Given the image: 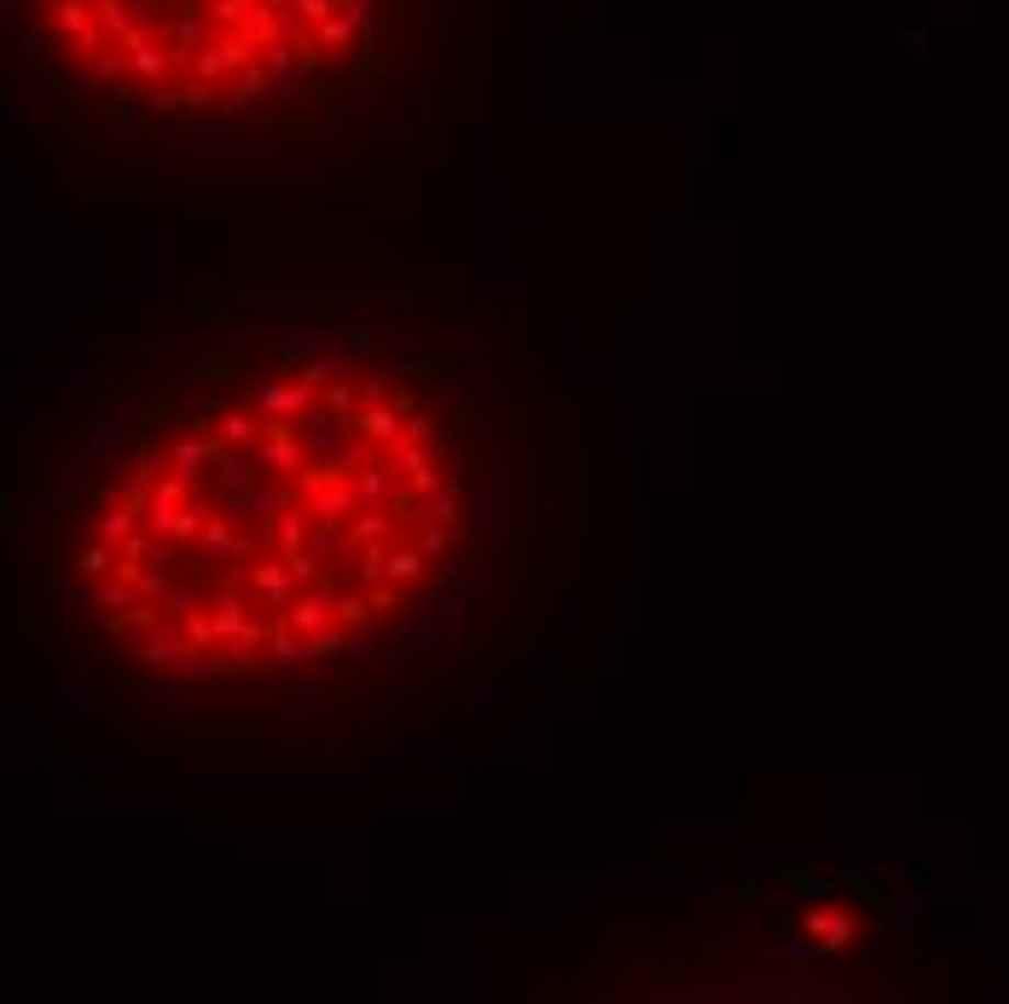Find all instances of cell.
<instances>
[{
	"instance_id": "6da1fadb",
	"label": "cell",
	"mask_w": 1009,
	"mask_h": 1004,
	"mask_svg": "<svg viewBox=\"0 0 1009 1004\" xmlns=\"http://www.w3.org/2000/svg\"><path fill=\"white\" fill-rule=\"evenodd\" d=\"M650 454H655V488L662 494H691V482H696V406L691 401L655 406Z\"/></svg>"
},
{
	"instance_id": "7a4b0ae2",
	"label": "cell",
	"mask_w": 1009,
	"mask_h": 1004,
	"mask_svg": "<svg viewBox=\"0 0 1009 1004\" xmlns=\"http://www.w3.org/2000/svg\"><path fill=\"white\" fill-rule=\"evenodd\" d=\"M864 935V917L859 912H848V906H836V900H812L807 912H800V940L823 958V952H841V947H853V940Z\"/></svg>"
},
{
	"instance_id": "3957f363",
	"label": "cell",
	"mask_w": 1009,
	"mask_h": 1004,
	"mask_svg": "<svg viewBox=\"0 0 1009 1004\" xmlns=\"http://www.w3.org/2000/svg\"><path fill=\"white\" fill-rule=\"evenodd\" d=\"M187 784L221 795V790H279L284 778L267 767V761H256V755H250V761H203V767L187 772Z\"/></svg>"
},
{
	"instance_id": "277c9868",
	"label": "cell",
	"mask_w": 1009,
	"mask_h": 1004,
	"mask_svg": "<svg viewBox=\"0 0 1009 1004\" xmlns=\"http://www.w3.org/2000/svg\"><path fill=\"white\" fill-rule=\"evenodd\" d=\"M12 616H18V633H24V650L35 662H53L58 657V639H53V627H47V610H41V587L35 581H24V599L12 604Z\"/></svg>"
},
{
	"instance_id": "5b68a950",
	"label": "cell",
	"mask_w": 1009,
	"mask_h": 1004,
	"mask_svg": "<svg viewBox=\"0 0 1009 1004\" xmlns=\"http://www.w3.org/2000/svg\"><path fill=\"white\" fill-rule=\"evenodd\" d=\"M325 906L332 912H366L372 906V871L366 866H332L325 871Z\"/></svg>"
},
{
	"instance_id": "8992f818",
	"label": "cell",
	"mask_w": 1009,
	"mask_h": 1004,
	"mask_svg": "<svg viewBox=\"0 0 1009 1004\" xmlns=\"http://www.w3.org/2000/svg\"><path fill=\"white\" fill-rule=\"evenodd\" d=\"M401 378H412L418 389H452V378H464V366L447 348H418V355L401 360Z\"/></svg>"
},
{
	"instance_id": "52a82bcc",
	"label": "cell",
	"mask_w": 1009,
	"mask_h": 1004,
	"mask_svg": "<svg viewBox=\"0 0 1009 1004\" xmlns=\"http://www.w3.org/2000/svg\"><path fill=\"white\" fill-rule=\"evenodd\" d=\"M789 389V360L784 355H749L743 360V395L749 401H777Z\"/></svg>"
},
{
	"instance_id": "ba28073f",
	"label": "cell",
	"mask_w": 1009,
	"mask_h": 1004,
	"mask_svg": "<svg viewBox=\"0 0 1009 1004\" xmlns=\"http://www.w3.org/2000/svg\"><path fill=\"white\" fill-rule=\"evenodd\" d=\"M65 511H70V494H35V500H24V551H30V558L47 546V535L58 528Z\"/></svg>"
},
{
	"instance_id": "9c48e42d",
	"label": "cell",
	"mask_w": 1009,
	"mask_h": 1004,
	"mask_svg": "<svg viewBox=\"0 0 1009 1004\" xmlns=\"http://www.w3.org/2000/svg\"><path fill=\"white\" fill-rule=\"evenodd\" d=\"M459 935H464L459 912H424L418 917V958H452L459 952Z\"/></svg>"
},
{
	"instance_id": "30bf717a",
	"label": "cell",
	"mask_w": 1009,
	"mask_h": 1004,
	"mask_svg": "<svg viewBox=\"0 0 1009 1004\" xmlns=\"http://www.w3.org/2000/svg\"><path fill=\"white\" fill-rule=\"evenodd\" d=\"M192 749L198 755H267V749H279V737L273 732H198Z\"/></svg>"
},
{
	"instance_id": "8fae6325",
	"label": "cell",
	"mask_w": 1009,
	"mask_h": 1004,
	"mask_svg": "<svg viewBox=\"0 0 1009 1004\" xmlns=\"http://www.w3.org/2000/svg\"><path fill=\"white\" fill-rule=\"evenodd\" d=\"M47 813H53V818H88V813H93L88 778H81V772H58V778H47Z\"/></svg>"
},
{
	"instance_id": "7c38bea8",
	"label": "cell",
	"mask_w": 1009,
	"mask_h": 1004,
	"mask_svg": "<svg viewBox=\"0 0 1009 1004\" xmlns=\"http://www.w3.org/2000/svg\"><path fill=\"white\" fill-rule=\"evenodd\" d=\"M122 442H128V430H122V419H111L105 406H93V419H88V442H81V454H88L93 465H111Z\"/></svg>"
},
{
	"instance_id": "4fadbf2b",
	"label": "cell",
	"mask_w": 1009,
	"mask_h": 1004,
	"mask_svg": "<svg viewBox=\"0 0 1009 1004\" xmlns=\"http://www.w3.org/2000/svg\"><path fill=\"white\" fill-rule=\"evenodd\" d=\"M267 93H273V70H267L261 58H256V65H244V70H238L233 93L221 99V111H226V116H233V111H250V105H261Z\"/></svg>"
},
{
	"instance_id": "5bb4252c",
	"label": "cell",
	"mask_w": 1009,
	"mask_h": 1004,
	"mask_svg": "<svg viewBox=\"0 0 1009 1004\" xmlns=\"http://www.w3.org/2000/svg\"><path fill=\"white\" fill-rule=\"evenodd\" d=\"M348 424H355V436H360V442H395L406 419L395 413V401H372V406H360V413L348 419Z\"/></svg>"
},
{
	"instance_id": "9a60e30c",
	"label": "cell",
	"mask_w": 1009,
	"mask_h": 1004,
	"mask_svg": "<svg viewBox=\"0 0 1009 1004\" xmlns=\"http://www.w3.org/2000/svg\"><path fill=\"white\" fill-rule=\"evenodd\" d=\"M261 413L267 419H302L307 413V383H296L291 372H284V383H267L261 389Z\"/></svg>"
},
{
	"instance_id": "2e32d148",
	"label": "cell",
	"mask_w": 1009,
	"mask_h": 1004,
	"mask_svg": "<svg viewBox=\"0 0 1009 1004\" xmlns=\"http://www.w3.org/2000/svg\"><path fill=\"white\" fill-rule=\"evenodd\" d=\"M558 721H563V726H598V721H604V691H598V685H569Z\"/></svg>"
},
{
	"instance_id": "e0dca14e",
	"label": "cell",
	"mask_w": 1009,
	"mask_h": 1004,
	"mask_svg": "<svg viewBox=\"0 0 1009 1004\" xmlns=\"http://www.w3.org/2000/svg\"><path fill=\"white\" fill-rule=\"evenodd\" d=\"M244 372V348H215V355H203L198 366H192V383H203V389H226Z\"/></svg>"
},
{
	"instance_id": "ac0fdd59",
	"label": "cell",
	"mask_w": 1009,
	"mask_h": 1004,
	"mask_svg": "<svg viewBox=\"0 0 1009 1004\" xmlns=\"http://www.w3.org/2000/svg\"><path fill=\"white\" fill-rule=\"evenodd\" d=\"M157 622H162L157 599H134L128 610H105V633H111V639H122V633H152Z\"/></svg>"
},
{
	"instance_id": "d6986e66",
	"label": "cell",
	"mask_w": 1009,
	"mask_h": 1004,
	"mask_svg": "<svg viewBox=\"0 0 1009 1004\" xmlns=\"http://www.w3.org/2000/svg\"><path fill=\"white\" fill-rule=\"evenodd\" d=\"M134 523H139V511L134 505H99V517H93V540H105V546H122V540H134Z\"/></svg>"
},
{
	"instance_id": "ffe728a7",
	"label": "cell",
	"mask_w": 1009,
	"mask_h": 1004,
	"mask_svg": "<svg viewBox=\"0 0 1009 1004\" xmlns=\"http://www.w3.org/2000/svg\"><path fill=\"white\" fill-rule=\"evenodd\" d=\"M53 703H58V714H65V721H76V726L93 721V685H88V680H53Z\"/></svg>"
},
{
	"instance_id": "44dd1931",
	"label": "cell",
	"mask_w": 1009,
	"mask_h": 1004,
	"mask_svg": "<svg viewBox=\"0 0 1009 1004\" xmlns=\"http://www.w3.org/2000/svg\"><path fill=\"white\" fill-rule=\"evenodd\" d=\"M238 309V297H210V291H192L187 302H180V314H187V325H226Z\"/></svg>"
},
{
	"instance_id": "7402d4cb",
	"label": "cell",
	"mask_w": 1009,
	"mask_h": 1004,
	"mask_svg": "<svg viewBox=\"0 0 1009 1004\" xmlns=\"http://www.w3.org/2000/svg\"><path fill=\"white\" fill-rule=\"evenodd\" d=\"M192 657V639H175V633H157V639L139 645V662L146 668H180Z\"/></svg>"
},
{
	"instance_id": "603a6c76",
	"label": "cell",
	"mask_w": 1009,
	"mask_h": 1004,
	"mask_svg": "<svg viewBox=\"0 0 1009 1004\" xmlns=\"http://www.w3.org/2000/svg\"><path fill=\"white\" fill-rule=\"evenodd\" d=\"M505 680H470V709H464V721L477 726V721H493V714L505 709Z\"/></svg>"
},
{
	"instance_id": "cb8c5ba5",
	"label": "cell",
	"mask_w": 1009,
	"mask_h": 1004,
	"mask_svg": "<svg viewBox=\"0 0 1009 1004\" xmlns=\"http://www.w3.org/2000/svg\"><path fill=\"white\" fill-rule=\"evenodd\" d=\"M332 604H337V622H343L348 633H366V627L378 622V604H372V592H337Z\"/></svg>"
},
{
	"instance_id": "d4e9b609",
	"label": "cell",
	"mask_w": 1009,
	"mask_h": 1004,
	"mask_svg": "<svg viewBox=\"0 0 1009 1004\" xmlns=\"http://www.w3.org/2000/svg\"><path fill=\"white\" fill-rule=\"evenodd\" d=\"M424 569H429L424 546H389V581H401V587H418V581H424Z\"/></svg>"
},
{
	"instance_id": "484cf974",
	"label": "cell",
	"mask_w": 1009,
	"mask_h": 1004,
	"mask_svg": "<svg viewBox=\"0 0 1009 1004\" xmlns=\"http://www.w3.org/2000/svg\"><path fill=\"white\" fill-rule=\"evenodd\" d=\"M279 314L291 320V325H337V302L332 297H325V302L296 297V302H279Z\"/></svg>"
},
{
	"instance_id": "4316f807",
	"label": "cell",
	"mask_w": 1009,
	"mask_h": 1004,
	"mask_svg": "<svg viewBox=\"0 0 1009 1004\" xmlns=\"http://www.w3.org/2000/svg\"><path fill=\"white\" fill-rule=\"evenodd\" d=\"M180 413H187V383H175L169 395H157L139 424H146V430H169V424H180Z\"/></svg>"
},
{
	"instance_id": "83f0119b",
	"label": "cell",
	"mask_w": 1009,
	"mask_h": 1004,
	"mask_svg": "<svg viewBox=\"0 0 1009 1004\" xmlns=\"http://www.w3.org/2000/svg\"><path fill=\"white\" fill-rule=\"evenodd\" d=\"M175 65V53L169 47H157V41H146L139 53H128V76H139V81H162V70Z\"/></svg>"
},
{
	"instance_id": "f1b7e54d",
	"label": "cell",
	"mask_w": 1009,
	"mask_h": 1004,
	"mask_svg": "<svg viewBox=\"0 0 1009 1004\" xmlns=\"http://www.w3.org/2000/svg\"><path fill=\"white\" fill-rule=\"evenodd\" d=\"M482 65H487V53H482V30H459V70H464L470 88L482 81Z\"/></svg>"
},
{
	"instance_id": "f546056e",
	"label": "cell",
	"mask_w": 1009,
	"mask_h": 1004,
	"mask_svg": "<svg viewBox=\"0 0 1009 1004\" xmlns=\"http://www.w3.org/2000/svg\"><path fill=\"white\" fill-rule=\"evenodd\" d=\"M569 383L581 389L586 401H598V395H604V366H598V355H581V360H574V366H569Z\"/></svg>"
},
{
	"instance_id": "4dcf8cb0",
	"label": "cell",
	"mask_w": 1009,
	"mask_h": 1004,
	"mask_svg": "<svg viewBox=\"0 0 1009 1004\" xmlns=\"http://www.w3.org/2000/svg\"><path fill=\"white\" fill-rule=\"evenodd\" d=\"M754 999H812V981L800 975H777V981H749Z\"/></svg>"
},
{
	"instance_id": "1f68e13d",
	"label": "cell",
	"mask_w": 1009,
	"mask_h": 1004,
	"mask_svg": "<svg viewBox=\"0 0 1009 1004\" xmlns=\"http://www.w3.org/2000/svg\"><path fill=\"white\" fill-rule=\"evenodd\" d=\"M76 569L88 581H99L105 569H116V546H105V540H93V546H81V558H76Z\"/></svg>"
},
{
	"instance_id": "d6a6232c",
	"label": "cell",
	"mask_w": 1009,
	"mask_h": 1004,
	"mask_svg": "<svg viewBox=\"0 0 1009 1004\" xmlns=\"http://www.w3.org/2000/svg\"><path fill=\"white\" fill-rule=\"evenodd\" d=\"M447 430H452L459 442H487V424H482V406H477V401H464L459 413H452V424H447Z\"/></svg>"
},
{
	"instance_id": "836d02e7",
	"label": "cell",
	"mask_w": 1009,
	"mask_h": 1004,
	"mask_svg": "<svg viewBox=\"0 0 1009 1004\" xmlns=\"http://www.w3.org/2000/svg\"><path fill=\"white\" fill-rule=\"evenodd\" d=\"M418 546H424V558H429V564H436V558L447 564V551H452V523H429L424 535H418Z\"/></svg>"
},
{
	"instance_id": "e575fe53",
	"label": "cell",
	"mask_w": 1009,
	"mask_h": 1004,
	"mask_svg": "<svg viewBox=\"0 0 1009 1004\" xmlns=\"http://www.w3.org/2000/svg\"><path fill=\"white\" fill-rule=\"evenodd\" d=\"M934 843H940V854L969 859V825H934Z\"/></svg>"
},
{
	"instance_id": "d590c367",
	"label": "cell",
	"mask_w": 1009,
	"mask_h": 1004,
	"mask_svg": "<svg viewBox=\"0 0 1009 1004\" xmlns=\"http://www.w3.org/2000/svg\"><path fill=\"white\" fill-rule=\"evenodd\" d=\"M551 767H558V744H551V737L523 749V772H551Z\"/></svg>"
},
{
	"instance_id": "8d00e7d4",
	"label": "cell",
	"mask_w": 1009,
	"mask_h": 1004,
	"mask_svg": "<svg viewBox=\"0 0 1009 1004\" xmlns=\"http://www.w3.org/2000/svg\"><path fill=\"white\" fill-rule=\"evenodd\" d=\"M169 587H175L169 569H139V576H134V592H139V599H162Z\"/></svg>"
},
{
	"instance_id": "74e56055",
	"label": "cell",
	"mask_w": 1009,
	"mask_h": 1004,
	"mask_svg": "<svg viewBox=\"0 0 1009 1004\" xmlns=\"http://www.w3.org/2000/svg\"><path fill=\"white\" fill-rule=\"evenodd\" d=\"M459 215H464V198L447 192V203H436V227H441L447 238H459Z\"/></svg>"
},
{
	"instance_id": "f35d334b",
	"label": "cell",
	"mask_w": 1009,
	"mask_h": 1004,
	"mask_svg": "<svg viewBox=\"0 0 1009 1004\" xmlns=\"http://www.w3.org/2000/svg\"><path fill=\"white\" fill-rule=\"evenodd\" d=\"M0 749H7V755H0V772H18V767L30 772V767H35V749H30V744H18V737H7Z\"/></svg>"
},
{
	"instance_id": "ab89813d",
	"label": "cell",
	"mask_w": 1009,
	"mask_h": 1004,
	"mask_svg": "<svg viewBox=\"0 0 1009 1004\" xmlns=\"http://www.w3.org/2000/svg\"><path fill=\"white\" fill-rule=\"evenodd\" d=\"M511 883H523V889H528V883H540V889H551V883H563V871H546V866L534 871V866H517V871H511Z\"/></svg>"
},
{
	"instance_id": "60d3db41",
	"label": "cell",
	"mask_w": 1009,
	"mask_h": 1004,
	"mask_svg": "<svg viewBox=\"0 0 1009 1004\" xmlns=\"http://www.w3.org/2000/svg\"><path fill=\"white\" fill-rule=\"evenodd\" d=\"M12 517H18V482H12V465H7V477H0V523L12 528Z\"/></svg>"
},
{
	"instance_id": "b9f144b4",
	"label": "cell",
	"mask_w": 1009,
	"mask_h": 1004,
	"mask_svg": "<svg viewBox=\"0 0 1009 1004\" xmlns=\"http://www.w3.org/2000/svg\"><path fill=\"white\" fill-rule=\"evenodd\" d=\"M905 58H929V30H899Z\"/></svg>"
},
{
	"instance_id": "7bdbcfd3",
	"label": "cell",
	"mask_w": 1009,
	"mask_h": 1004,
	"mask_svg": "<svg viewBox=\"0 0 1009 1004\" xmlns=\"http://www.w3.org/2000/svg\"><path fill=\"white\" fill-rule=\"evenodd\" d=\"M493 964H470V999H482V993H493Z\"/></svg>"
},
{
	"instance_id": "ee69618b",
	"label": "cell",
	"mask_w": 1009,
	"mask_h": 1004,
	"mask_svg": "<svg viewBox=\"0 0 1009 1004\" xmlns=\"http://www.w3.org/2000/svg\"><path fill=\"white\" fill-rule=\"evenodd\" d=\"M139 348H180V332H162V325H152V332L139 337Z\"/></svg>"
},
{
	"instance_id": "f6af8a7d",
	"label": "cell",
	"mask_w": 1009,
	"mask_h": 1004,
	"mask_svg": "<svg viewBox=\"0 0 1009 1004\" xmlns=\"http://www.w3.org/2000/svg\"><path fill=\"white\" fill-rule=\"evenodd\" d=\"M389 401H395V413H401V419L418 413V395H412V389H401V395H389Z\"/></svg>"
},
{
	"instance_id": "bcb514c9",
	"label": "cell",
	"mask_w": 1009,
	"mask_h": 1004,
	"mask_svg": "<svg viewBox=\"0 0 1009 1004\" xmlns=\"http://www.w3.org/2000/svg\"><path fill=\"white\" fill-rule=\"evenodd\" d=\"M30 325H35L30 314H18V309H12V314H7V337H24V332H30Z\"/></svg>"
},
{
	"instance_id": "7dc6e473",
	"label": "cell",
	"mask_w": 1009,
	"mask_h": 1004,
	"mask_svg": "<svg viewBox=\"0 0 1009 1004\" xmlns=\"http://www.w3.org/2000/svg\"><path fill=\"white\" fill-rule=\"evenodd\" d=\"M436 7H441L447 24H459V18H464V0H436Z\"/></svg>"
}]
</instances>
